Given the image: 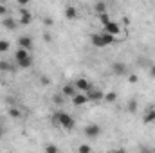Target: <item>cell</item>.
Listing matches in <instances>:
<instances>
[{
	"label": "cell",
	"mask_w": 155,
	"mask_h": 153,
	"mask_svg": "<svg viewBox=\"0 0 155 153\" xmlns=\"http://www.w3.org/2000/svg\"><path fill=\"white\" fill-rule=\"evenodd\" d=\"M52 122L56 124V126H60V128H63V130H72L74 128V117L71 114H67V112H56V114L52 115Z\"/></svg>",
	"instance_id": "1"
},
{
	"label": "cell",
	"mask_w": 155,
	"mask_h": 153,
	"mask_svg": "<svg viewBox=\"0 0 155 153\" xmlns=\"http://www.w3.org/2000/svg\"><path fill=\"white\" fill-rule=\"evenodd\" d=\"M15 61H16V65H18L20 69H29V67L33 65V56H31V52L25 50V49H16V52H15Z\"/></svg>",
	"instance_id": "2"
},
{
	"label": "cell",
	"mask_w": 155,
	"mask_h": 153,
	"mask_svg": "<svg viewBox=\"0 0 155 153\" xmlns=\"http://www.w3.org/2000/svg\"><path fill=\"white\" fill-rule=\"evenodd\" d=\"M74 86H76V90H79V92H88V90L94 88V85L87 77H78L76 81H74Z\"/></svg>",
	"instance_id": "3"
},
{
	"label": "cell",
	"mask_w": 155,
	"mask_h": 153,
	"mask_svg": "<svg viewBox=\"0 0 155 153\" xmlns=\"http://www.w3.org/2000/svg\"><path fill=\"white\" fill-rule=\"evenodd\" d=\"M85 135H87L88 139H97V137L101 135V128H99L97 124H87V126H85Z\"/></svg>",
	"instance_id": "4"
},
{
	"label": "cell",
	"mask_w": 155,
	"mask_h": 153,
	"mask_svg": "<svg viewBox=\"0 0 155 153\" xmlns=\"http://www.w3.org/2000/svg\"><path fill=\"white\" fill-rule=\"evenodd\" d=\"M18 15H20V25H29L31 22H33V15L27 11V9H24V7H20L18 9Z\"/></svg>",
	"instance_id": "5"
},
{
	"label": "cell",
	"mask_w": 155,
	"mask_h": 153,
	"mask_svg": "<svg viewBox=\"0 0 155 153\" xmlns=\"http://www.w3.org/2000/svg\"><path fill=\"white\" fill-rule=\"evenodd\" d=\"M87 97H88V101L99 103V101H103V99H105V94H103L101 90H97V88L94 86L92 90H88V92H87Z\"/></svg>",
	"instance_id": "6"
},
{
	"label": "cell",
	"mask_w": 155,
	"mask_h": 153,
	"mask_svg": "<svg viewBox=\"0 0 155 153\" xmlns=\"http://www.w3.org/2000/svg\"><path fill=\"white\" fill-rule=\"evenodd\" d=\"M103 29H105L103 33H107V34H110V36H114V38L121 33V25H119L117 22H110V24H107Z\"/></svg>",
	"instance_id": "7"
},
{
	"label": "cell",
	"mask_w": 155,
	"mask_h": 153,
	"mask_svg": "<svg viewBox=\"0 0 155 153\" xmlns=\"http://www.w3.org/2000/svg\"><path fill=\"white\" fill-rule=\"evenodd\" d=\"M16 43H18V49L29 50V49L33 47V38H31V36H20V38L16 40Z\"/></svg>",
	"instance_id": "8"
},
{
	"label": "cell",
	"mask_w": 155,
	"mask_h": 153,
	"mask_svg": "<svg viewBox=\"0 0 155 153\" xmlns=\"http://www.w3.org/2000/svg\"><path fill=\"white\" fill-rule=\"evenodd\" d=\"M112 72H114L116 76H124V74H128V67H126L124 63H121V61H116V63L112 65Z\"/></svg>",
	"instance_id": "9"
},
{
	"label": "cell",
	"mask_w": 155,
	"mask_h": 153,
	"mask_svg": "<svg viewBox=\"0 0 155 153\" xmlns=\"http://www.w3.org/2000/svg\"><path fill=\"white\" fill-rule=\"evenodd\" d=\"M2 25H4L7 31H15V29H16V25H18V22H16L13 16H5V18L2 20Z\"/></svg>",
	"instance_id": "10"
},
{
	"label": "cell",
	"mask_w": 155,
	"mask_h": 153,
	"mask_svg": "<svg viewBox=\"0 0 155 153\" xmlns=\"http://www.w3.org/2000/svg\"><path fill=\"white\" fill-rule=\"evenodd\" d=\"M63 15H65L67 20H76L79 13H78V7H74V5H67L65 11H63Z\"/></svg>",
	"instance_id": "11"
},
{
	"label": "cell",
	"mask_w": 155,
	"mask_h": 153,
	"mask_svg": "<svg viewBox=\"0 0 155 153\" xmlns=\"http://www.w3.org/2000/svg\"><path fill=\"white\" fill-rule=\"evenodd\" d=\"M90 41H92V45H94V47H97V49H101V47H107L101 33H96V34H92V36H90Z\"/></svg>",
	"instance_id": "12"
},
{
	"label": "cell",
	"mask_w": 155,
	"mask_h": 153,
	"mask_svg": "<svg viewBox=\"0 0 155 153\" xmlns=\"http://www.w3.org/2000/svg\"><path fill=\"white\" fill-rule=\"evenodd\" d=\"M72 103H74L76 106H83V105L88 103V97H87V94H76V96L72 97Z\"/></svg>",
	"instance_id": "13"
},
{
	"label": "cell",
	"mask_w": 155,
	"mask_h": 153,
	"mask_svg": "<svg viewBox=\"0 0 155 153\" xmlns=\"http://www.w3.org/2000/svg\"><path fill=\"white\" fill-rule=\"evenodd\" d=\"M61 94H63L65 97H71V99H72V97L78 94V90H76V86H74V83H72V85H65Z\"/></svg>",
	"instance_id": "14"
},
{
	"label": "cell",
	"mask_w": 155,
	"mask_h": 153,
	"mask_svg": "<svg viewBox=\"0 0 155 153\" xmlns=\"http://www.w3.org/2000/svg\"><path fill=\"white\" fill-rule=\"evenodd\" d=\"M153 121H155V106H150V108L146 110L144 117H143V122L148 124V122H153Z\"/></svg>",
	"instance_id": "15"
},
{
	"label": "cell",
	"mask_w": 155,
	"mask_h": 153,
	"mask_svg": "<svg viewBox=\"0 0 155 153\" xmlns=\"http://www.w3.org/2000/svg\"><path fill=\"white\" fill-rule=\"evenodd\" d=\"M94 9H96V13H97V15L108 13V11H107L108 7H107V4H105V2H96V4H94Z\"/></svg>",
	"instance_id": "16"
},
{
	"label": "cell",
	"mask_w": 155,
	"mask_h": 153,
	"mask_svg": "<svg viewBox=\"0 0 155 153\" xmlns=\"http://www.w3.org/2000/svg\"><path fill=\"white\" fill-rule=\"evenodd\" d=\"M0 72H13V65L7 60H0Z\"/></svg>",
	"instance_id": "17"
},
{
	"label": "cell",
	"mask_w": 155,
	"mask_h": 153,
	"mask_svg": "<svg viewBox=\"0 0 155 153\" xmlns=\"http://www.w3.org/2000/svg\"><path fill=\"white\" fill-rule=\"evenodd\" d=\"M126 110H128L130 114H135V112H137V101H135V99H130L128 105H126Z\"/></svg>",
	"instance_id": "18"
},
{
	"label": "cell",
	"mask_w": 155,
	"mask_h": 153,
	"mask_svg": "<svg viewBox=\"0 0 155 153\" xmlns=\"http://www.w3.org/2000/svg\"><path fill=\"white\" fill-rule=\"evenodd\" d=\"M9 117H13V119H20V117H22V110L16 108V106L9 108Z\"/></svg>",
	"instance_id": "19"
},
{
	"label": "cell",
	"mask_w": 155,
	"mask_h": 153,
	"mask_svg": "<svg viewBox=\"0 0 155 153\" xmlns=\"http://www.w3.org/2000/svg\"><path fill=\"white\" fill-rule=\"evenodd\" d=\"M105 101H107V103H116L117 94L116 92H107V94H105Z\"/></svg>",
	"instance_id": "20"
},
{
	"label": "cell",
	"mask_w": 155,
	"mask_h": 153,
	"mask_svg": "<svg viewBox=\"0 0 155 153\" xmlns=\"http://www.w3.org/2000/svg\"><path fill=\"white\" fill-rule=\"evenodd\" d=\"M99 22L103 24V27L107 25V24H110L112 22V18H110V15L108 13H103V15H99Z\"/></svg>",
	"instance_id": "21"
},
{
	"label": "cell",
	"mask_w": 155,
	"mask_h": 153,
	"mask_svg": "<svg viewBox=\"0 0 155 153\" xmlns=\"http://www.w3.org/2000/svg\"><path fill=\"white\" fill-rule=\"evenodd\" d=\"M78 153H92V146L90 144H79L78 146Z\"/></svg>",
	"instance_id": "22"
},
{
	"label": "cell",
	"mask_w": 155,
	"mask_h": 153,
	"mask_svg": "<svg viewBox=\"0 0 155 153\" xmlns=\"http://www.w3.org/2000/svg\"><path fill=\"white\" fill-rule=\"evenodd\" d=\"M9 50V41L7 40H0V54H5Z\"/></svg>",
	"instance_id": "23"
},
{
	"label": "cell",
	"mask_w": 155,
	"mask_h": 153,
	"mask_svg": "<svg viewBox=\"0 0 155 153\" xmlns=\"http://www.w3.org/2000/svg\"><path fill=\"white\" fill-rule=\"evenodd\" d=\"M101 34H103V40H105V45H114L116 43V38L114 36H110L107 33H101Z\"/></svg>",
	"instance_id": "24"
},
{
	"label": "cell",
	"mask_w": 155,
	"mask_h": 153,
	"mask_svg": "<svg viewBox=\"0 0 155 153\" xmlns=\"http://www.w3.org/2000/svg\"><path fill=\"white\" fill-rule=\"evenodd\" d=\"M45 153H60V150H58L56 144H47L45 146Z\"/></svg>",
	"instance_id": "25"
},
{
	"label": "cell",
	"mask_w": 155,
	"mask_h": 153,
	"mask_svg": "<svg viewBox=\"0 0 155 153\" xmlns=\"http://www.w3.org/2000/svg\"><path fill=\"white\" fill-rule=\"evenodd\" d=\"M52 99H54V103H56V105H61V103H63V99H65V96H63V94H56Z\"/></svg>",
	"instance_id": "26"
},
{
	"label": "cell",
	"mask_w": 155,
	"mask_h": 153,
	"mask_svg": "<svg viewBox=\"0 0 155 153\" xmlns=\"http://www.w3.org/2000/svg\"><path fill=\"white\" fill-rule=\"evenodd\" d=\"M5 15H7V5L0 4V16H4V18H5Z\"/></svg>",
	"instance_id": "27"
},
{
	"label": "cell",
	"mask_w": 155,
	"mask_h": 153,
	"mask_svg": "<svg viewBox=\"0 0 155 153\" xmlns=\"http://www.w3.org/2000/svg\"><path fill=\"white\" fill-rule=\"evenodd\" d=\"M128 81H130V83H137L139 77H137V74H130V76H128Z\"/></svg>",
	"instance_id": "28"
},
{
	"label": "cell",
	"mask_w": 155,
	"mask_h": 153,
	"mask_svg": "<svg viewBox=\"0 0 155 153\" xmlns=\"http://www.w3.org/2000/svg\"><path fill=\"white\" fill-rule=\"evenodd\" d=\"M43 24H45V25H52V24H54V20H52V18H49V16H45V18H43Z\"/></svg>",
	"instance_id": "29"
},
{
	"label": "cell",
	"mask_w": 155,
	"mask_h": 153,
	"mask_svg": "<svg viewBox=\"0 0 155 153\" xmlns=\"http://www.w3.org/2000/svg\"><path fill=\"white\" fill-rule=\"evenodd\" d=\"M40 81H41V85H49V83H51V79H49L47 76H41V79H40Z\"/></svg>",
	"instance_id": "30"
},
{
	"label": "cell",
	"mask_w": 155,
	"mask_h": 153,
	"mask_svg": "<svg viewBox=\"0 0 155 153\" xmlns=\"http://www.w3.org/2000/svg\"><path fill=\"white\" fill-rule=\"evenodd\" d=\"M112 153H126V150H124V148H117V150H114Z\"/></svg>",
	"instance_id": "31"
},
{
	"label": "cell",
	"mask_w": 155,
	"mask_h": 153,
	"mask_svg": "<svg viewBox=\"0 0 155 153\" xmlns=\"http://www.w3.org/2000/svg\"><path fill=\"white\" fill-rule=\"evenodd\" d=\"M43 40H45V41H51V34H49V33H45V34H43Z\"/></svg>",
	"instance_id": "32"
},
{
	"label": "cell",
	"mask_w": 155,
	"mask_h": 153,
	"mask_svg": "<svg viewBox=\"0 0 155 153\" xmlns=\"http://www.w3.org/2000/svg\"><path fill=\"white\" fill-rule=\"evenodd\" d=\"M141 153H152V151H150V148H146V146H143V148H141Z\"/></svg>",
	"instance_id": "33"
},
{
	"label": "cell",
	"mask_w": 155,
	"mask_h": 153,
	"mask_svg": "<svg viewBox=\"0 0 155 153\" xmlns=\"http://www.w3.org/2000/svg\"><path fill=\"white\" fill-rule=\"evenodd\" d=\"M150 76L155 77V65H152V67H150Z\"/></svg>",
	"instance_id": "34"
},
{
	"label": "cell",
	"mask_w": 155,
	"mask_h": 153,
	"mask_svg": "<svg viewBox=\"0 0 155 153\" xmlns=\"http://www.w3.org/2000/svg\"><path fill=\"white\" fill-rule=\"evenodd\" d=\"M2 135H4V128H2V124H0V139H2Z\"/></svg>",
	"instance_id": "35"
}]
</instances>
